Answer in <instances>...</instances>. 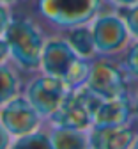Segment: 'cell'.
<instances>
[{
	"instance_id": "cell-9",
	"label": "cell",
	"mask_w": 138,
	"mask_h": 149,
	"mask_svg": "<svg viewBox=\"0 0 138 149\" xmlns=\"http://www.w3.org/2000/svg\"><path fill=\"white\" fill-rule=\"evenodd\" d=\"M138 133L136 124L128 126H90V149H131Z\"/></svg>"
},
{
	"instance_id": "cell-23",
	"label": "cell",
	"mask_w": 138,
	"mask_h": 149,
	"mask_svg": "<svg viewBox=\"0 0 138 149\" xmlns=\"http://www.w3.org/2000/svg\"><path fill=\"white\" fill-rule=\"evenodd\" d=\"M131 149H138V133H136V139H135V142H133Z\"/></svg>"
},
{
	"instance_id": "cell-13",
	"label": "cell",
	"mask_w": 138,
	"mask_h": 149,
	"mask_svg": "<svg viewBox=\"0 0 138 149\" xmlns=\"http://www.w3.org/2000/svg\"><path fill=\"white\" fill-rule=\"evenodd\" d=\"M66 39L73 46V50L83 59L92 61L96 55V46H94V37L90 32V25H80V27H73L64 32Z\"/></svg>"
},
{
	"instance_id": "cell-14",
	"label": "cell",
	"mask_w": 138,
	"mask_h": 149,
	"mask_svg": "<svg viewBox=\"0 0 138 149\" xmlns=\"http://www.w3.org/2000/svg\"><path fill=\"white\" fill-rule=\"evenodd\" d=\"M9 149H53V146H51V140H50L46 128L43 126L37 132H32L28 135L14 139Z\"/></svg>"
},
{
	"instance_id": "cell-11",
	"label": "cell",
	"mask_w": 138,
	"mask_h": 149,
	"mask_svg": "<svg viewBox=\"0 0 138 149\" xmlns=\"http://www.w3.org/2000/svg\"><path fill=\"white\" fill-rule=\"evenodd\" d=\"M53 149H90L89 130H73L62 126L44 124Z\"/></svg>"
},
{
	"instance_id": "cell-7",
	"label": "cell",
	"mask_w": 138,
	"mask_h": 149,
	"mask_svg": "<svg viewBox=\"0 0 138 149\" xmlns=\"http://www.w3.org/2000/svg\"><path fill=\"white\" fill-rule=\"evenodd\" d=\"M67 92L69 87L60 78H55L43 71L28 74L23 84V96L32 103V107L41 114L44 121L55 114Z\"/></svg>"
},
{
	"instance_id": "cell-15",
	"label": "cell",
	"mask_w": 138,
	"mask_h": 149,
	"mask_svg": "<svg viewBox=\"0 0 138 149\" xmlns=\"http://www.w3.org/2000/svg\"><path fill=\"white\" fill-rule=\"evenodd\" d=\"M119 62L124 68L128 78L136 85L138 84V39H133L128 45L124 53L119 57Z\"/></svg>"
},
{
	"instance_id": "cell-4",
	"label": "cell",
	"mask_w": 138,
	"mask_h": 149,
	"mask_svg": "<svg viewBox=\"0 0 138 149\" xmlns=\"http://www.w3.org/2000/svg\"><path fill=\"white\" fill-rule=\"evenodd\" d=\"M85 85L99 100H112L128 96L133 92L135 84L128 78L119 59L113 57H94L90 61L89 77Z\"/></svg>"
},
{
	"instance_id": "cell-21",
	"label": "cell",
	"mask_w": 138,
	"mask_h": 149,
	"mask_svg": "<svg viewBox=\"0 0 138 149\" xmlns=\"http://www.w3.org/2000/svg\"><path fill=\"white\" fill-rule=\"evenodd\" d=\"M131 98H133V107H135V123H136V126H138V84L133 87Z\"/></svg>"
},
{
	"instance_id": "cell-12",
	"label": "cell",
	"mask_w": 138,
	"mask_h": 149,
	"mask_svg": "<svg viewBox=\"0 0 138 149\" xmlns=\"http://www.w3.org/2000/svg\"><path fill=\"white\" fill-rule=\"evenodd\" d=\"M25 74L11 61L0 64V107L23 92Z\"/></svg>"
},
{
	"instance_id": "cell-17",
	"label": "cell",
	"mask_w": 138,
	"mask_h": 149,
	"mask_svg": "<svg viewBox=\"0 0 138 149\" xmlns=\"http://www.w3.org/2000/svg\"><path fill=\"white\" fill-rule=\"evenodd\" d=\"M11 20H12V13H11L9 6L4 4V2H0V37H4Z\"/></svg>"
},
{
	"instance_id": "cell-2",
	"label": "cell",
	"mask_w": 138,
	"mask_h": 149,
	"mask_svg": "<svg viewBox=\"0 0 138 149\" xmlns=\"http://www.w3.org/2000/svg\"><path fill=\"white\" fill-rule=\"evenodd\" d=\"M106 4V0H35L34 18L46 34H64L73 27L89 25Z\"/></svg>"
},
{
	"instance_id": "cell-18",
	"label": "cell",
	"mask_w": 138,
	"mask_h": 149,
	"mask_svg": "<svg viewBox=\"0 0 138 149\" xmlns=\"http://www.w3.org/2000/svg\"><path fill=\"white\" fill-rule=\"evenodd\" d=\"M12 140H14V137L4 128V124L0 123V149H9Z\"/></svg>"
},
{
	"instance_id": "cell-22",
	"label": "cell",
	"mask_w": 138,
	"mask_h": 149,
	"mask_svg": "<svg viewBox=\"0 0 138 149\" xmlns=\"http://www.w3.org/2000/svg\"><path fill=\"white\" fill-rule=\"evenodd\" d=\"M0 2H4L7 6H14V4H19V2H25V0H0Z\"/></svg>"
},
{
	"instance_id": "cell-16",
	"label": "cell",
	"mask_w": 138,
	"mask_h": 149,
	"mask_svg": "<svg viewBox=\"0 0 138 149\" xmlns=\"http://www.w3.org/2000/svg\"><path fill=\"white\" fill-rule=\"evenodd\" d=\"M122 20L126 22V27L131 34L133 39H138V2L135 6H129V7H122L119 9Z\"/></svg>"
},
{
	"instance_id": "cell-8",
	"label": "cell",
	"mask_w": 138,
	"mask_h": 149,
	"mask_svg": "<svg viewBox=\"0 0 138 149\" xmlns=\"http://www.w3.org/2000/svg\"><path fill=\"white\" fill-rule=\"evenodd\" d=\"M0 123L14 139L37 132L44 126V119L23 96V92L0 107Z\"/></svg>"
},
{
	"instance_id": "cell-19",
	"label": "cell",
	"mask_w": 138,
	"mask_h": 149,
	"mask_svg": "<svg viewBox=\"0 0 138 149\" xmlns=\"http://www.w3.org/2000/svg\"><path fill=\"white\" fill-rule=\"evenodd\" d=\"M108 6H113L115 9H122V7H129V6H135L138 0H106Z\"/></svg>"
},
{
	"instance_id": "cell-5",
	"label": "cell",
	"mask_w": 138,
	"mask_h": 149,
	"mask_svg": "<svg viewBox=\"0 0 138 149\" xmlns=\"http://www.w3.org/2000/svg\"><path fill=\"white\" fill-rule=\"evenodd\" d=\"M101 101L103 100L97 98L87 85L69 89L60 107L55 110V114L50 119L44 121V124L73 130H89L94 123V114Z\"/></svg>"
},
{
	"instance_id": "cell-1",
	"label": "cell",
	"mask_w": 138,
	"mask_h": 149,
	"mask_svg": "<svg viewBox=\"0 0 138 149\" xmlns=\"http://www.w3.org/2000/svg\"><path fill=\"white\" fill-rule=\"evenodd\" d=\"M46 37V30L34 16H12L4 39L9 48V61L25 77L41 69V55Z\"/></svg>"
},
{
	"instance_id": "cell-20",
	"label": "cell",
	"mask_w": 138,
	"mask_h": 149,
	"mask_svg": "<svg viewBox=\"0 0 138 149\" xmlns=\"http://www.w3.org/2000/svg\"><path fill=\"white\" fill-rule=\"evenodd\" d=\"M9 61V48H7V43L4 37H0V64L2 62H7Z\"/></svg>"
},
{
	"instance_id": "cell-10",
	"label": "cell",
	"mask_w": 138,
	"mask_h": 149,
	"mask_svg": "<svg viewBox=\"0 0 138 149\" xmlns=\"http://www.w3.org/2000/svg\"><path fill=\"white\" fill-rule=\"evenodd\" d=\"M135 123V107L131 94L103 100L94 114L92 126H128Z\"/></svg>"
},
{
	"instance_id": "cell-3",
	"label": "cell",
	"mask_w": 138,
	"mask_h": 149,
	"mask_svg": "<svg viewBox=\"0 0 138 149\" xmlns=\"http://www.w3.org/2000/svg\"><path fill=\"white\" fill-rule=\"evenodd\" d=\"M90 61L80 57L64 34H50L41 55V69L46 74L60 78L69 89L85 85Z\"/></svg>"
},
{
	"instance_id": "cell-6",
	"label": "cell",
	"mask_w": 138,
	"mask_h": 149,
	"mask_svg": "<svg viewBox=\"0 0 138 149\" xmlns=\"http://www.w3.org/2000/svg\"><path fill=\"white\" fill-rule=\"evenodd\" d=\"M94 37L96 55L119 59L133 41L119 11H103L89 23Z\"/></svg>"
}]
</instances>
